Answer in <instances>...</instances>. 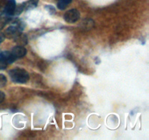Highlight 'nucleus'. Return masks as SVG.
I'll return each instance as SVG.
<instances>
[{
  "label": "nucleus",
  "instance_id": "obj_8",
  "mask_svg": "<svg viewBox=\"0 0 149 140\" xmlns=\"http://www.w3.org/2000/svg\"><path fill=\"white\" fill-rule=\"evenodd\" d=\"M73 0H59L57 4V7L60 10H64L68 5H69Z\"/></svg>",
  "mask_w": 149,
  "mask_h": 140
},
{
  "label": "nucleus",
  "instance_id": "obj_12",
  "mask_svg": "<svg viewBox=\"0 0 149 140\" xmlns=\"http://www.w3.org/2000/svg\"><path fill=\"white\" fill-rule=\"evenodd\" d=\"M7 65H8V64L4 60L3 58H0V70L5 69L7 67Z\"/></svg>",
  "mask_w": 149,
  "mask_h": 140
},
{
  "label": "nucleus",
  "instance_id": "obj_9",
  "mask_svg": "<svg viewBox=\"0 0 149 140\" xmlns=\"http://www.w3.org/2000/svg\"><path fill=\"white\" fill-rule=\"evenodd\" d=\"M10 21V17L7 15H0V30L2 29L4 26H6L7 23H8Z\"/></svg>",
  "mask_w": 149,
  "mask_h": 140
},
{
  "label": "nucleus",
  "instance_id": "obj_7",
  "mask_svg": "<svg viewBox=\"0 0 149 140\" xmlns=\"http://www.w3.org/2000/svg\"><path fill=\"white\" fill-rule=\"evenodd\" d=\"M38 2H39V0H28L26 2L23 3L22 5H23L24 10H31V9H33L34 8V7H36Z\"/></svg>",
  "mask_w": 149,
  "mask_h": 140
},
{
  "label": "nucleus",
  "instance_id": "obj_14",
  "mask_svg": "<svg viewBox=\"0 0 149 140\" xmlns=\"http://www.w3.org/2000/svg\"><path fill=\"white\" fill-rule=\"evenodd\" d=\"M4 38H5V36H4V34H2L0 32V44H1L3 41H4Z\"/></svg>",
  "mask_w": 149,
  "mask_h": 140
},
{
  "label": "nucleus",
  "instance_id": "obj_13",
  "mask_svg": "<svg viewBox=\"0 0 149 140\" xmlns=\"http://www.w3.org/2000/svg\"><path fill=\"white\" fill-rule=\"evenodd\" d=\"M4 98H5V94H4L2 91H1V90H0V103L4 101Z\"/></svg>",
  "mask_w": 149,
  "mask_h": 140
},
{
  "label": "nucleus",
  "instance_id": "obj_1",
  "mask_svg": "<svg viewBox=\"0 0 149 140\" xmlns=\"http://www.w3.org/2000/svg\"><path fill=\"white\" fill-rule=\"evenodd\" d=\"M9 75L12 81L18 84H26L29 80V74L26 69L22 68L12 69L9 71Z\"/></svg>",
  "mask_w": 149,
  "mask_h": 140
},
{
  "label": "nucleus",
  "instance_id": "obj_4",
  "mask_svg": "<svg viewBox=\"0 0 149 140\" xmlns=\"http://www.w3.org/2000/svg\"><path fill=\"white\" fill-rule=\"evenodd\" d=\"M16 7L17 6H16L15 0H8L4 6V14L10 16V17L15 15Z\"/></svg>",
  "mask_w": 149,
  "mask_h": 140
},
{
  "label": "nucleus",
  "instance_id": "obj_11",
  "mask_svg": "<svg viewBox=\"0 0 149 140\" xmlns=\"http://www.w3.org/2000/svg\"><path fill=\"white\" fill-rule=\"evenodd\" d=\"M45 8H46V10L49 12V13L50 15H54L56 13V12H55V8L52 5H46L45 6Z\"/></svg>",
  "mask_w": 149,
  "mask_h": 140
},
{
  "label": "nucleus",
  "instance_id": "obj_6",
  "mask_svg": "<svg viewBox=\"0 0 149 140\" xmlns=\"http://www.w3.org/2000/svg\"><path fill=\"white\" fill-rule=\"evenodd\" d=\"M0 58H3L8 64H12L16 60V58L13 55L11 51H4L0 53Z\"/></svg>",
  "mask_w": 149,
  "mask_h": 140
},
{
  "label": "nucleus",
  "instance_id": "obj_10",
  "mask_svg": "<svg viewBox=\"0 0 149 140\" xmlns=\"http://www.w3.org/2000/svg\"><path fill=\"white\" fill-rule=\"evenodd\" d=\"M7 77L2 74H0V88H2L4 86H5V85L7 84Z\"/></svg>",
  "mask_w": 149,
  "mask_h": 140
},
{
  "label": "nucleus",
  "instance_id": "obj_3",
  "mask_svg": "<svg viewBox=\"0 0 149 140\" xmlns=\"http://www.w3.org/2000/svg\"><path fill=\"white\" fill-rule=\"evenodd\" d=\"M63 18L66 23H74L78 21L80 18V13L77 9H71L68 10L64 14Z\"/></svg>",
  "mask_w": 149,
  "mask_h": 140
},
{
  "label": "nucleus",
  "instance_id": "obj_2",
  "mask_svg": "<svg viewBox=\"0 0 149 140\" xmlns=\"http://www.w3.org/2000/svg\"><path fill=\"white\" fill-rule=\"evenodd\" d=\"M23 28H24L23 23H22L21 21H17L14 24L7 28L5 32H4V33L3 34H4L5 37L8 38V39H15L20 34H22V31H23Z\"/></svg>",
  "mask_w": 149,
  "mask_h": 140
},
{
  "label": "nucleus",
  "instance_id": "obj_5",
  "mask_svg": "<svg viewBox=\"0 0 149 140\" xmlns=\"http://www.w3.org/2000/svg\"><path fill=\"white\" fill-rule=\"evenodd\" d=\"M11 52L17 59V58L24 57L27 53V50L22 45H17V46H15L14 48H13Z\"/></svg>",
  "mask_w": 149,
  "mask_h": 140
}]
</instances>
